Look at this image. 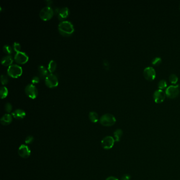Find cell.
Segmentation results:
<instances>
[{
	"label": "cell",
	"instance_id": "obj_1",
	"mask_svg": "<svg viewBox=\"0 0 180 180\" xmlns=\"http://www.w3.org/2000/svg\"><path fill=\"white\" fill-rule=\"evenodd\" d=\"M58 30L64 36H69L74 32V27L72 23L69 21H62L58 25Z\"/></svg>",
	"mask_w": 180,
	"mask_h": 180
},
{
	"label": "cell",
	"instance_id": "obj_14",
	"mask_svg": "<svg viewBox=\"0 0 180 180\" xmlns=\"http://www.w3.org/2000/svg\"><path fill=\"white\" fill-rule=\"evenodd\" d=\"M12 121V117L9 114L4 115L1 118V123L3 125H7L11 123Z\"/></svg>",
	"mask_w": 180,
	"mask_h": 180
},
{
	"label": "cell",
	"instance_id": "obj_28",
	"mask_svg": "<svg viewBox=\"0 0 180 180\" xmlns=\"http://www.w3.org/2000/svg\"><path fill=\"white\" fill-rule=\"evenodd\" d=\"M4 108H5V110L7 112V113H10L12 110V105L10 102H7L5 104V107H4Z\"/></svg>",
	"mask_w": 180,
	"mask_h": 180
},
{
	"label": "cell",
	"instance_id": "obj_15",
	"mask_svg": "<svg viewBox=\"0 0 180 180\" xmlns=\"http://www.w3.org/2000/svg\"><path fill=\"white\" fill-rule=\"evenodd\" d=\"M69 13V9L67 7H62L58 12V18L60 20H62L67 18Z\"/></svg>",
	"mask_w": 180,
	"mask_h": 180
},
{
	"label": "cell",
	"instance_id": "obj_18",
	"mask_svg": "<svg viewBox=\"0 0 180 180\" xmlns=\"http://www.w3.org/2000/svg\"><path fill=\"white\" fill-rule=\"evenodd\" d=\"M123 131L121 129H117L114 133V139L115 141L119 142L120 141V138L123 135Z\"/></svg>",
	"mask_w": 180,
	"mask_h": 180
},
{
	"label": "cell",
	"instance_id": "obj_26",
	"mask_svg": "<svg viewBox=\"0 0 180 180\" xmlns=\"http://www.w3.org/2000/svg\"><path fill=\"white\" fill-rule=\"evenodd\" d=\"M8 78L7 76L2 74L1 76V83L2 84V85H5L8 82Z\"/></svg>",
	"mask_w": 180,
	"mask_h": 180
},
{
	"label": "cell",
	"instance_id": "obj_20",
	"mask_svg": "<svg viewBox=\"0 0 180 180\" xmlns=\"http://www.w3.org/2000/svg\"><path fill=\"white\" fill-rule=\"evenodd\" d=\"M8 94V90L7 88L5 86L1 87L0 89V96L1 98H4L7 96Z\"/></svg>",
	"mask_w": 180,
	"mask_h": 180
},
{
	"label": "cell",
	"instance_id": "obj_12",
	"mask_svg": "<svg viewBox=\"0 0 180 180\" xmlns=\"http://www.w3.org/2000/svg\"><path fill=\"white\" fill-rule=\"evenodd\" d=\"M18 153L22 158L27 159L31 155V151L28 146L23 144L19 148Z\"/></svg>",
	"mask_w": 180,
	"mask_h": 180
},
{
	"label": "cell",
	"instance_id": "obj_23",
	"mask_svg": "<svg viewBox=\"0 0 180 180\" xmlns=\"http://www.w3.org/2000/svg\"><path fill=\"white\" fill-rule=\"evenodd\" d=\"M167 82H166L165 80H161L160 81H159V83H158V87H159V89H164L166 88L167 87Z\"/></svg>",
	"mask_w": 180,
	"mask_h": 180
},
{
	"label": "cell",
	"instance_id": "obj_16",
	"mask_svg": "<svg viewBox=\"0 0 180 180\" xmlns=\"http://www.w3.org/2000/svg\"><path fill=\"white\" fill-rule=\"evenodd\" d=\"M13 61V58H12V56L10 55H7L6 56L3 57V58L2 59V60H1V63L3 65L5 66H10L12 64Z\"/></svg>",
	"mask_w": 180,
	"mask_h": 180
},
{
	"label": "cell",
	"instance_id": "obj_4",
	"mask_svg": "<svg viewBox=\"0 0 180 180\" xmlns=\"http://www.w3.org/2000/svg\"><path fill=\"white\" fill-rule=\"evenodd\" d=\"M54 12L52 9L49 6L43 8L39 13L40 17L43 20H48L52 17Z\"/></svg>",
	"mask_w": 180,
	"mask_h": 180
},
{
	"label": "cell",
	"instance_id": "obj_7",
	"mask_svg": "<svg viewBox=\"0 0 180 180\" xmlns=\"http://www.w3.org/2000/svg\"><path fill=\"white\" fill-rule=\"evenodd\" d=\"M25 92L29 97L35 99L38 95V90L33 84H28L25 88Z\"/></svg>",
	"mask_w": 180,
	"mask_h": 180
},
{
	"label": "cell",
	"instance_id": "obj_24",
	"mask_svg": "<svg viewBox=\"0 0 180 180\" xmlns=\"http://www.w3.org/2000/svg\"><path fill=\"white\" fill-rule=\"evenodd\" d=\"M3 50L4 52L7 54H10L12 52V49L11 46L9 45H4L3 47Z\"/></svg>",
	"mask_w": 180,
	"mask_h": 180
},
{
	"label": "cell",
	"instance_id": "obj_27",
	"mask_svg": "<svg viewBox=\"0 0 180 180\" xmlns=\"http://www.w3.org/2000/svg\"><path fill=\"white\" fill-rule=\"evenodd\" d=\"M13 49L14 50L17 52H20V50H21V45L19 43H17V42H15L13 43Z\"/></svg>",
	"mask_w": 180,
	"mask_h": 180
},
{
	"label": "cell",
	"instance_id": "obj_13",
	"mask_svg": "<svg viewBox=\"0 0 180 180\" xmlns=\"http://www.w3.org/2000/svg\"><path fill=\"white\" fill-rule=\"evenodd\" d=\"M12 115L14 118L17 120H22L26 115V113L24 110L21 109H18L15 110L13 113H12Z\"/></svg>",
	"mask_w": 180,
	"mask_h": 180
},
{
	"label": "cell",
	"instance_id": "obj_32",
	"mask_svg": "<svg viewBox=\"0 0 180 180\" xmlns=\"http://www.w3.org/2000/svg\"><path fill=\"white\" fill-rule=\"evenodd\" d=\"M106 180H119L117 178L114 177H107Z\"/></svg>",
	"mask_w": 180,
	"mask_h": 180
},
{
	"label": "cell",
	"instance_id": "obj_30",
	"mask_svg": "<svg viewBox=\"0 0 180 180\" xmlns=\"http://www.w3.org/2000/svg\"><path fill=\"white\" fill-rule=\"evenodd\" d=\"M131 178V175L130 174H124L122 177L121 180H130Z\"/></svg>",
	"mask_w": 180,
	"mask_h": 180
},
{
	"label": "cell",
	"instance_id": "obj_6",
	"mask_svg": "<svg viewBox=\"0 0 180 180\" xmlns=\"http://www.w3.org/2000/svg\"><path fill=\"white\" fill-rule=\"evenodd\" d=\"M45 83L48 87L53 88L58 85V80L54 74H50L45 78Z\"/></svg>",
	"mask_w": 180,
	"mask_h": 180
},
{
	"label": "cell",
	"instance_id": "obj_31",
	"mask_svg": "<svg viewBox=\"0 0 180 180\" xmlns=\"http://www.w3.org/2000/svg\"><path fill=\"white\" fill-rule=\"evenodd\" d=\"M39 77H37V76H35L33 77L32 79V83L33 84H36V83H38L39 82Z\"/></svg>",
	"mask_w": 180,
	"mask_h": 180
},
{
	"label": "cell",
	"instance_id": "obj_9",
	"mask_svg": "<svg viewBox=\"0 0 180 180\" xmlns=\"http://www.w3.org/2000/svg\"><path fill=\"white\" fill-rule=\"evenodd\" d=\"M115 139L112 136H106L101 141L103 148L105 149H110L113 147L115 143Z\"/></svg>",
	"mask_w": 180,
	"mask_h": 180
},
{
	"label": "cell",
	"instance_id": "obj_33",
	"mask_svg": "<svg viewBox=\"0 0 180 180\" xmlns=\"http://www.w3.org/2000/svg\"></svg>",
	"mask_w": 180,
	"mask_h": 180
},
{
	"label": "cell",
	"instance_id": "obj_21",
	"mask_svg": "<svg viewBox=\"0 0 180 180\" xmlns=\"http://www.w3.org/2000/svg\"><path fill=\"white\" fill-rule=\"evenodd\" d=\"M56 67V62L54 60H51L48 64V70L50 72H53Z\"/></svg>",
	"mask_w": 180,
	"mask_h": 180
},
{
	"label": "cell",
	"instance_id": "obj_8",
	"mask_svg": "<svg viewBox=\"0 0 180 180\" xmlns=\"http://www.w3.org/2000/svg\"><path fill=\"white\" fill-rule=\"evenodd\" d=\"M143 74L146 79L148 81H152L156 77L155 70L152 67H146L143 71Z\"/></svg>",
	"mask_w": 180,
	"mask_h": 180
},
{
	"label": "cell",
	"instance_id": "obj_19",
	"mask_svg": "<svg viewBox=\"0 0 180 180\" xmlns=\"http://www.w3.org/2000/svg\"><path fill=\"white\" fill-rule=\"evenodd\" d=\"M89 118L92 123H97L98 121V114L95 112H91L89 113Z\"/></svg>",
	"mask_w": 180,
	"mask_h": 180
},
{
	"label": "cell",
	"instance_id": "obj_10",
	"mask_svg": "<svg viewBox=\"0 0 180 180\" xmlns=\"http://www.w3.org/2000/svg\"><path fill=\"white\" fill-rule=\"evenodd\" d=\"M166 94L162 89H157L153 94V98L156 103H161L165 99Z\"/></svg>",
	"mask_w": 180,
	"mask_h": 180
},
{
	"label": "cell",
	"instance_id": "obj_25",
	"mask_svg": "<svg viewBox=\"0 0 180 180\" xmlns=\"http://www.w3.org/2000/svg\"><path fill=\"white\" fill-rule=\"evenodd\" d=\"M162 62V59L160 58V57H155L154 58L152 61V64L153 65H155V66H157L159 64L161 63Z\"/></svg>",
	"mask_w": 180,
	"mask_h": 180
},
{
	"label": "cell",
	"instance_id": "obj_2",
	"mask_svg": "<svg viewBox=\"0 0 180 180\" xmlns=\"http://www.w3.org/2000/svg\"><path fill=\"white\" fill-rule=\"evenodd\" d=\"M99 122L104 126H112L115 124L116 119L112 114H105L100 117Z\"/></svg>",
	"mask_w": 180,
	"mask_h": 180
},
{
	"label": "cell",
	"instance_id": "obj_3",
	"mask_svg": "<svg viewBox=\"0 0 180 180\" xmlns=\"http://www.w3.org/2000/svg\"><path fill=\"white\" fill-rule=\"evenodd\" d=\"M7 74L13 78H17L22 74V69L21 66L18 64H13L8 68Z\"/></svg>",
	"mask_w": 180,
	"mask_h": 180
},
{
	"label": "cell",
	"instance_id": "obj_5",
	"mask_svg": "<svg viewBox=\"0 0 180 180\" xmlns=\"http://www.w3.org/2000/svg\"><path fill=\"white\" fill-rule=\"evenodd\" d=\"M180 85H177L175 86L171 85L169 86L165 90L166 95L169 98H176L179 95L180 90H179Z\"/></svg>",
	"mask_w": 180,
	"mask_h": 180
},
{
	"label": "cell",
	"instance_id": "obj_11",
	"mask_svg": "<svg viewBox=\"0 0 180 180\" xmlns=\"http://www.w3.org/2000/svg\"><path fill=\"white\" fill-rule=\"evenodd\" d=\"M14 59L19 64H24L26 63L29 59V56L27 53L20 51L17 52L14 56Z\"/></svg>",
	"mask_w": 180,
	"mask_h": 180
},
{
	"label": "cell",
	"instance_id": "obj_22",
	"mask_svg": "<svg viewBox=\"0 0 180 180\" xmlns=\"http://www.w3.org/2000/svg\"><path fill=\"white\" fill-rule=\"evenodd\" d=\"M178 80H179V78L176 74H170L169 76V80L172 84H176L177 82L178 81Z\"/></svg>",
	"mask_w": 180,
	"mask_h": 180
},
{
	"label": "cell",
	"instance_id": "obj_17",
	"mask_svg": "<svg viewBox=\"0 0 180 180\" xmlns=\"http://www.w3.org/2000/svg\"><path fill=\"white\" fill-rule=\"evenodd\" d=\"M38 71L39 75L41 78H46V76L48 75V71L45 67H44L43 66H40L38 68Z\"/></svg>",
	"mask_w": 180,
	"mask_h": 180
},
{
	"label": "cell",
	"instance_id": "obj_29",
	"mask_svg": "<svg viewBox=\"0 0 180 180\" xmlns=\"http://www.w3.org/2000/svg\"><path fill=\"white\" fill-rule=\"evenodd\" d=\"M34 140V137L32 136H29L25 138V142L26 144H31L32 143L33 141Z\"/></svg>",
	"mask_w": 180,
	"mask_h": 180
}]
</instances>
